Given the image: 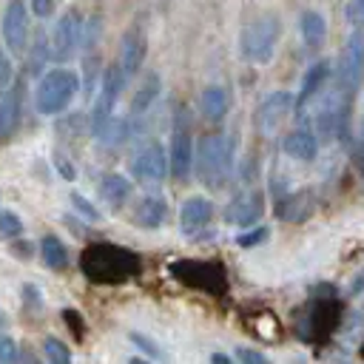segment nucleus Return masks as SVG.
Instances as JSON below:
<instances>
[{"label": "nucleus", "instance_id": "33", "mask_svg": "<svg viewBox=\"0 0 364 364\" xmlns=\"http://www.w3.org/2000/svg\"><path fill=\"white\" fill-rule=\"evenodd\" d=\"M11 74H14V65H11V57L0 48V91L3 88H9V82H11Z\"/></svg>", "mask_w": 364, "mask_h": 364}, {"label": "nucleus", "instance_id": "35", "mask_svg": "<svg viewBox=\"0 0 364 364\" xmlns=\"http://www.w3.org/2000/svg\"><path fill=\"white\" fill-rule=\"evenodd\" d=\"M14 358H17L14 338L9 333H0V361H14Z\"/></svg>", "mask_w": 364, "mask_h": 364}, {"label": "nucleus", "instance_id": "22", "mask_svg": "<svg viewBox=\"0 0 364 364\" xmlns=\"http://www.w3.org/2000/svg\"><path fill=\"white\" fill-rule=\"evenodd\" d=\"M299 28H301V37H304L307 48L324 46V40H327V23H324V17L318 11H313V9L304 11L301 20H299Z\"/></svg>", "mask_w": 364, "mask_h": 364}, {"label": "nucleus", "instance_id": "38", "mask_svg": "<svg viewBox=\"0 0 364 364\" xmlns=\"http://www.w3.org/2000/svg\"><path fill=\"white\" fill-rule=\"evenodd\" d=\"M11 250H14V256H20V259H28V256H31V245H28V242H14Z\"/></svg>", "mask_w": 364, "mask_h": 364}, {"label": "nucleus", "instance_id": "34", "mask_svg": "<svg viewBox=\"0 0 364 364\" xmlns=\"http://www.w3.org/2000/svg\"><path fill=\"white\" fill-rule=\"evenodd\" d=\"M236 358L245 361V364H267V355L259 353V350H250V347H239L236 350Z\"/></svg>", "mask_w": 364, "mask_h": 364}, {"label": "nucleus", "instance_id": "11", "mask_svg": "<svg viewBox=\"0 0 364 364\" xmlns=\"http://www.w3.org/2000/svg\"><path fill=\"white\" fill-rule=\"evenodd\" d=\"M3 40L11 54H23L28 48V6L26 0H9L3 11Z\"/></svg>", "mask_w": 364, "mask_h": 364}, {"label": "nucleus", "instance_id": "40", "mask_svg": "<svg viewBox=\"0 0 364 364\" xmlns=\"http://www.w3.org/2000/svg\"><path fill=\"white\" fill-rule=\"evenodd\" d=\"M358 156L364 159V114H361V125H358Z\"/></svg>", "mask_w": 364, "mask_h": 364}, {"label": "nucleus", "instance_id": "2", "mask_svg": "<svg viewBox=\"0 0 364 364\" xmlns=\"http://www.w3.org/2000/svg\"><path fill=\"white\" fill-rule=\"evenodd\" d=\"M230 165H233V151H230L228 136L208 134L199 139V145L193 151V173L205 188L219 191L228 182Z\"/></svg>", "mask_w": 364, "mask_h": 364}, {"label": "nucleus", "instance_id": "1", "mask_svg": "<svg viewBox=\"0 0 364 364\" xmlns=\"http://www.w3.org/2000/svg\"><path fill=\"white\" fill-rule=\"evenodd\" d=\"M80 267L85 279L97 284H119L139 273L142 262L134 250L111 242H94L80 253Z\"/></svg>", "mask_w": 364, "mask_h": 364}, {"label": "nucleus", "instance_id": "32", "mask_svg": "<svg viewBox=\"0 0 364 364\" xmlns=\"http://www.w3.org/2000/svg\"><path fill=\"white\" fill-rule=\"evenodd\" d=\"M264 236H267V228H262V225H259V228H253V230H247V233H239V236H236V242H239L242 247H253V245H259Z\"/></svg>", "mask_w": 364, "mask_h": 364}, {"label": "nucleus", "instance_id": "19", "mask_svg": "<svg viewBox=\"0 0 364 364\" xmlns=\"http://www.w3.org/2000/svg\"><path fill=\"white\" fill-rule=\"evenodd\" d=\"M313 210H316V193L313 191H296L287 199H282L276 208V213L284 222H304L313 216Z\"/></svg>", "mask_w": 364, "mask_h": 364}, {"label": "nucleus", "instance_id": "30", "mask_svg": "<svg viewBox=\"0 0 364 364\" xmlns=\"http://www.w3.org/2000/svg\"><path fill=\"white\" fill-rule=\"evenodd\" d=\"M68 199H71L74 210H77V213H82L85 219H91V222H100V219H102V216H100V210H97V208H94V205L85 199V196H80V193H71Z\"/></svg>", "mask_w": 364, "mask_h": 364}, {"label": "nucleus", "instance_id": "24", "mask_svg": "<svg viewBox=\"0 0 364 364\" xmlns=\"http://www.w3.org/2000/svg\"><path fill=\"white\" fill-rule=\"evenodd\" d=\"M40 256H43V264L51 270H63L68 264V250L54 233H46L40 239Z\"/></svg>", "mask_w": 364, "mask_h": 364}, {"label": "nucleus", "instance_id": "13", "mask_svg": "<svg viewBox=\"0 0 364 364\" xmlns=\"http://www.w3.org/2000/svg\"><path fill=\"white\" fill-rule=\"evenodd\" d=\"M262 213H264V196H262L256 188L239 191V193L230 199V205L225 208V219L233 222V225H242V228L256 225V222L262 219Z\"/></svg>", "mask_w": 364, "mask_h": 364}, {"label": "nucleus", "instance_id": "39", "mask_svg": "<svg viewBox=\"0 0 364 364\" xmlns=\"http://www.w3.org/2000/svg\"><path fill=\"white\" fill-rule=\"evenodd\" d=\"M361 290H364V270H361V273L353 279V284H350V293H353V296H358Z\"/></svg>", "mask_w": 364, "mask_h": 364}, {"label": "nucleus", "instance_id": "29", "mask_svg": "<svg viewBox=\"0 0 364 364\" xmlns=\"http://www.w3.org/2000/svg\"><path fill=\"white\" fill-rule=\"evenodd\" d=\"M20 233H23L20 216L11 213V210H0V236H3V239H14V236H20Z\"/></svg>", "mask_w": 364, "mask_h": 364}, {"label": "nucleus", "instance_id": "9", "mask_svg": "<svg viewBox=\"0 0 364 364\" xmlns=\"http://www.w3.org/2000/svg\"><path fill=\"white\" fill-rule=\"evenodd\" d=\"M338 327V301L336 299H318L310 304L307 316L301 318V338L304 341H313V344H321L330 338V333Z\"/></svg>", "mask_w": 364, "mask_h": 364}, {"label": "nucleus", "instance_id": "31", "mask_svg": "<svg viewBox=\"0 0 364 364\" xmlns=\"http://www.w3.org/2000/svg\"><path fill=\"white\" fill-rule=\"evenodd\" d=\"M131 341H134V347L145 350V355H148V358H162V361L168 358V355H165V353H162V350H159L148 336H142V333H131Z\"/></svg>", "mask_w": 364, "mask_h": 364}, {"label": "nucleus", "instance_id": "10", "mask_svg": "<svg viewBox=\"0 0 364 364\" xmlns=\"http://www.w3.org/2000/svg\"><path fill=\"white\" fill-rule=\"evenodd\" d=\"M296 108V97L290 91H273L262 100V105L256 108V131L262 136H273L284 119L290 117V111Z\"/></svg>", "mask_w": 364, "mask_h": 364}, {"label": "nucleus", "instance_id": "4", "mask_svg": "<svg viewBox=\"0 0 364 364\" xmlns=\"http://www.w3.org/2000/svg\"><path fill=\"white\" fill-rule=\"evenodd\" d=\"M279 34H282V23L276 14H264L253 23H247L239 34V51L245 60L250 63H267L276 51V43H279Z\"/></svg>", "mask_w": 364, "mask_h": 364}, {"label": "nucleus", "instance_id": "36", "mask_svg": "<svg viewBox=\"0 0 364 364\" xmlns=\"http://www.w3.org/2000/svg\"><path fill=\"white\" fill-rule=\"evenodd\" d=\"M347 17H350L355 26H364V0H353L350 9H347Z\"/></svg>", "mask_w": 364, "mask_h": 364}, {"label": "nucleus", "instance_id": "26", "mask_svg": "<svg viewBox=\"0 0 364 364\" xmlns=\"http://www.w3.org/2000/svg\"><path fill=\"white\" fill-rule=\"evenodd\" d=\"M17 88H3L0 91V136H9L17 125Z\"/></svg>", "mask_w": 364, "mask_h": 364}, {"label": "nucleus", "instance_id": "16", "mask_svg": "<svg viewBox=\"0 0 364 364\" xmlns=\"http://www.w3.org/2000/svg\"><path fill=\"white\" fill-rule=\"evenodd\" d=\"M210 216H213V202L205 196H191L179 208V230L191 236V233L202 230L210 222Z\"/></svg>", "mask_w": 364, "mask_h": 364}, {"label": "nucleus", "instance_id": "27", "mask_svg": "<svg viewBox=\"0 0 364 364\" xmlns=\"http://www.w3.org/2000/svg\"><path fill=\"white\" fill-rule=\"evenodd\" d=\"M125 136H128V122L125 119H119V117H111L108 119V125L100 131V142L105 145V148H114V145H122L125 142Z\"/></svg>", "mask_w": 364, "mask_h": 364}, {"label": "nucleus", "instance_id": "20", "mask_svg": "<svg viewBox=\"0 0 364 364\" xmlns=\"http://www.w3.org/2000/svg\"><path fill=\"white\" fill-rule=\"evenodd\" d=\"M165 216H168V202H165V196H159V193L142 196V199L136 202V208H134V219H136L145 230L159 228V225L165 222Z\"/></svg>", "mask_w": 364, "mask_h": 364}, {"label": "nucleus", "instance_id": "6", "mask_svg": "<svg viewBox=\"0 0 364 364\" xmlns=\"http://www.w3.org/2000/svg\"><path fill=\"white\" fill-rule=\"evenodd\" d=\"M361 77H364V26H355L336 57V82L338 88L353 94Z\"/></svg>", "mask_w": 364, "mask_h": 364}, {"label": "nucleus", "instance_id": "12", "mask_svg": "<svg viewBox=\"0 0 364 364\" xmlns=\"http://www.w3.org/2000/svg\"><path fill=\"white\" fill-rule=\"evenodd\" d=\"M82 40V17L77 11H65L57 26H54V34H51V57L54 60H68L77 46Z\"/></svg>", "mask_w": 364, "mask_h": 364}, {"label": "nucleus", "instance_id": "18", "mask_svg": "<svg viewBox=\"0 0 364 364\" xmlns=\"http://www.w3.org/2000/svg\"><path fill=\"white\" fill-rule=\"evenodd\" d=\"M145 34L139 28H131L125 37H122V54H119V65H122V74L125 77H134L139 68H142V60H145Z\"/></svg>", "mask_w": 364, "mask_h": 364}, {"label": "nucleus", "instance_id": "42", "mask_svg": "<svg viewBox=\"0 0 364 364\" xmlns=\"http://www.w3.org/2000/svg\"><path fill=\"white\" fill-rule=\"evenodd\" d=\"M3 324H6V313L0 310V327H3Z\"/></svg>", "mask_w": 364, "mask_h": 364}, {"label": "nucleus", "instance_id": "41", "mask_svg": "<svg viewBox=\"0 0 364 364\" xmlns=\"http://www.w3.org/2000/svg\"><path fill=\"white\" fill-rule=\"evenodd\" d=\"M210 361H216V364H230V355H225V353H213Z\"/></svg>", "mask_w": 364, "mask_h": 364}, {"label": "nucleus", "instance_id": "7", "mask_svg": "<svg viewBox=\"0 0 364 364\" xmlns=\"http://www.w3.org/2000/svg\"><path fill=\"white\" fill-rule=\"evenodd\" d=\"M168 173H171V156L159 142H148L131 156V176L136 185L159 188Z\"/></svg>", "mask_w": 364, "mask_h": 364}, {"label": "nucleus", "instance_id": "5", "mask_svg": "<svg viewBox=\"0 0 364 364\" xmlns=\"http://www.w3.org/2000/svg\"><path fill=\"white\" fill-rule=\"evenodd\" d=\"M171 273L176 282L210 293V296H225L228 293V276L219 262H202V259H182L171 264Z\"/></svg>", "mask_w": 364, "mask_h": 364}, {"label": "nucleus", "instance_id": "8", "mask_svg": "<svg viewBox=\"0 0 364 364\" xmlns=\"http://www.w3.org/2000/svg\"><path fill=\"white\" fill-rule=\"evenodd\" d=\"M125 74H122V65H108L105 77H102V85H100V94L94 100V108H91V119H88V131L91 136H100V131L108 125V119L114 117V102L125 85Z\"/></svg>", "mask_w": 364, "mask_h": 364}, {"label": "nucleus", "instance_id": "23", "mask_svg": "<svg viewBox=\"0 0 364 364\" xmlns=\"http://www.w3.org/2000/svg\"><path fill=\"white\" fill-rule=\"evenodd\" d=\"M159 91H162V80H159V74H148V77L142 80L139 91L134 94V102H131L134 117H142V114L154 105V100L159 97Z\"/></svg>", "mask_w": 364, "mask_h": 364}, {"label": "nucleus", "instance_id": "28", "mask_svg": "<svg viewBox=\"0 0 364 364\" xmlns=\"http://www.w3.org/2000/svg\"><path fill=\"white\" fill-rule=\"evenodd\" d=\"M43 353H46V358H48L51 364H68V361H71V350H68V344H63V341L54 338V336L43 338Z\"/></svg>", "mask_w": 364, "mask_h": 364}, {"label": "nucleus", "instance_id": "37", "mask_svg": "<svg viewBox=\"0 0 364 364\" xmlns=\"http://www.w3.org/2000/svg\"><path fill=\"white\" fill-rule=\"evenodd\" d=\"M28 3H31V11L37 17H48L51 9H54V0H28Z\"/></svg>", "mask_w": 364, "mask_h": 364}, {"label": "nucleus", "instance_id": "21", "mask_svg": "<svg viewBox=\"0 0 364 364\" xmlns=\"http://www.w3.org/2000/svg\"><path fill=\"white\" fill-rule=\"evenodd\" d=\"M202 114L208 122H222L228 114V94L222 85H205L202 88Z\"/></svg>", "mask_w": 364, "mask_h": 364}, {"label": "nucleus", "instance_id": "25", "mask_svg": "<svg viewBox=\"0 0 364 364\" xmlns=\"http://www.w3.org/2000/svg\"><path fill=\"white\" fill-rule=\"evenodd\" d=\"M100 193L111 208H122V202L131 196V182L125 176H119V173H108L102 179V185H100Z\"/></svg>", "mask_w": 364, "mask_h": 364}, {"label": "nucleus", "instance_id": "17", "mask_svg": "<svg viewBox=\"0 0 364 364\" xmlns=\"http://www.w3.org/2000/svg\"><path fill=\"white\" fill-rule=\"evenodd\" d=\"M171 176L185 179L193 168V145H191V134L188 128H176L173 139H171Z\"/></svg>", "mask_w": 364, "mask_h": 364}, {"label": "nucleus", "instance_id": "15", "mask_svg": "<svg viewBox=\"0 0 364 364\" xmlns=\"http://www.w3.org/2000/svg\"><path fill=\"white\" fill-rule=\"evenodd\" d=\"M282 148H284L287 156H293L299 162H310L316 156V151H318V136H316V131H313L310 122H301V125H296L282 139Z\"/></svg>", "mask_w": 364, "mask_h": 364}, {"label": "nucleus", "instance_id": "14", "mask_svg": "<svg viewBox=\"0 0 364 364\" xmlns=\"http://www.w3.org/2000/svg\"><path fill=\"white\" fill-rule=\"evenodd\" d=\"M330 63L327 60H318V63H313L310 68H307V74H304V80H301V85H299V94H296V114H304L307 111V105L324 91V85H327V80H330Z\"/></svg>", "mask_w": 364, "mask_h": 364}, {"label": "nucleus", "instance_id": "3", "mask_svg": "<svg viewBox=\"0 0 364 364\" xmlns=\"http://www.w3.org/2000/svg\"><path fill=\"white\" fill-rule=\"evenodd\" d=\"M77 91H80L77 74L68 68H54L40 77V82L34 88V108L43 117H54L68 108V102L77 97Z\"/></svg>", "mask_w": 364, "mask_h": 364}]
</instances>
